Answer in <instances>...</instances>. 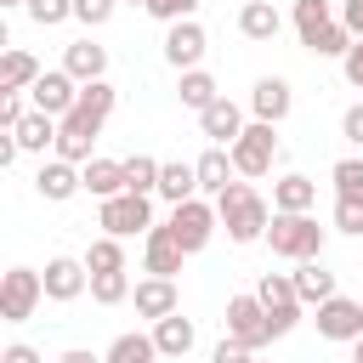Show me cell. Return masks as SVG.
Listing matches in <instances>:
<instances>
[{
    "label": "cell",
    "mask_w": 363,
    "mask_h": 363,
    "mask_svg": "<svg viewBox=\"0 0 363 363\" xmlns=\"http://www.w3.org/2000/svg\"><path fill=\"white\" fill-rule=\"evenodd\" d=\"M216 210H221V233L233 238V244H261L267 238V227H272V204L261 199V187L255 182H233L221 199H216Z\"/></svg>",
    "instance_id": "cell-1"
},
{
    "label": "cell",
    "mask_w": 363,
    "mask_h": 363,
    "mask_svg": "<svg viewBox=\"0 0 363 363\" xmlns=\"http://www.w3.org/2000/svg\"><path fill=\"white\" fill-rule=\"evenodd\" d=\"M261 244H267L278 261H312V255H323L329 227H318L312 210H272V227H267Z\"/></svg>",
    "instance_id": "cell-2"
},
{
    "label": "cell",
    "mask_w": 363,
    "mask_h": 363,
    "mask_svg": "<svg viewBox=\"0 0 363 363\" xmlns=\"http://www.w3.org/2000/svg\"><path fill=\"white\" fill-rule=\"evenodd\" d=\"M170 233L182 238V250L187 255H199L216 233H221V210H216V199H204V193H193V199H182V204H170Z\"/></svg>",
    "instance_id": "cell-3"
},
{
    "label": "cell",
    "mask_w": 363,
    "mask_h": 363,
    "mask_svg": "<svg viewBox=\"0 0 363 363\" xmlns=\"http://www.w3.org/2000/svg\"><path fill=\"white\" fill-rule=\"evenodd\" d=\"M233 164H238V176H244V182L272 176V164H278V125L250 119V125H244V136L233 142Z\"/></svg>",
    "instance_id": "cell-4"
},
{
    "label": "cell",
    "mask_w": 363,
    "mask_h": 363,
    "mask_svg": "<svg viewBox=\"0 0 363 363\" xmlns=\"http://www.w3.org/2000/svg\"><path fill=\"white\" fill-rule=\"evenodd\" d=\"M96 227L113 233V238H136L153 227V193H113V199H96Z\"/></svg>",
    "instance_id": "cell-5"
},
{
    "label": "cell",
    "mask_w": 363,
    "mask_h": 363,
    "mask_svg": "<svg viewBox=\"0 0 363 363\" xmlns=\"http://www.w3.org/2000/svg\"><path fill=\"white\" fill-rule=\"evenodd\" d=\"M40 301H45V278L34 267H6V278H0V318L6 323H28L40 312Z\"/></svg>",
    "instance_id": "cell-6"
},
{
    "label": "cell",
    "mask_w": 363,
    "mask_h": 363,
    "mask_svg": "<svg viewBox=\"0 0 363 363\" xmlns=\"http://www.w3.org/2000/svg\"><path fill=\"white\" fill-rule=\"evenodd\" d=\"M227 335L244 340L250 352H261V346L278 340V335H272V318H267V306H261L255 289H250V295H227Z\"/></svg>",
    "instance_id": "cell-7"
},
{
    "label": "cell",
    "mask_w": 363,
    "mask_h": 363,
    "mask_svg": "<svg viewBox=\"0 0 363 363\" xmlns=\"http://www.w3.org/2000/svg\"><path fill=\"white\" fill-rule=\"evenodd\" d=\"M255 295H261V306H267V318H272V335H289L295 323H301V295H295V278L289 272H261V284H255Z\"/></svg>",
    "instance_id": "cell-8"
},
{
    "label": "cell",
    "mask_w": 363,
    "mask_h": 363,
    "mask_svg": "<svg viewBox=\"0 0 363 363\" xmlns=\"http://www.w3.org/2000/svg\"><path fill=\"white\" fill-rule=\"evenodd\" d=\"M204 51H210V34H204V23H199V17L164 23V62H170L176 74H187V68H204Z\"/></svg>",
    "instance_id": "cell-9"
},
{
    "label": "cell",
    "mask_w": 363,
    "mask_h": 363,
    "mask_svg": "<svg viewBox=\"0 0 363 363\" xmlns=\"http://www.w3.org/2000/svg\"><path fill=\"white\" fill-rule=\"evenodd\" d=\"M318 335L323 340H335V346H352V340H363V301H352V295H329L323 306H318Z\"/></svg>",
    "instance_id": "cell-10"
},
{
    "label": "cell",
    "mask_w": 363,
    "mask_h": 363,
    "mask_svg": "<svg viewBox=\"0 0 363 363\" xmlns=\"http://www.w3.org/2000/svg\"><path fill=\"white\" fill-rule=\"evenodd\" d=\"M182 261H187V250H182V238L170 233V221H153V227L142 233V272H153V278H176Z\"/></svg>",
    "instance_id": "cell-11"
},
{
    "label": "cell",
    "mask_w": 363,
    "mask_h": 363,
    "mask_svg": "<svg viewBox=\"0 0 363 363\" xmlns=\"http://www.w3.org/2000/svg\"><path fill=\"white\" fill-rule=\"evenodd\" d=\"M40 278H45V301H57V306H68V301H79V295L91 289V267H85V255H51Z\"/></svg>",
    "instance_id": "cell-12"
},
{
    "label": "cell",
    "mask_w": 363,
    "mask_h": 363,
    "mask_svg": "<svg viewBox=\"0 0 363 363\" xmlns=\"http://www.w3.org/2000/svg\"><path fill=\"white\" fill-rule=\"evenodd\" d=\"M289 108H295V85H289L284 74H261V79L250 85V119L284 125V119H289Z\"/></svg>",
    "instance_id": "cell-13"
},
{
    "label": "cell",
    "mask_w": 363,
    "mask_h": 363,
    "mask_svg": "<svg viewBox=\"0 0 363 363\" xmlns=\"http://www.w3.org/2000/svg\"><path fill=\"white\" fill-rule=\"evenodd\" d=\"M34 193H40L45 204H68L74 193H85V170L51 153V159H40V170H34Z\"/></svg>",
    "instance_id": "cell-14"
},
{
    "label": "cell",
    "mask_w": 363,
    "mask_h": 363,
    "mask_svg": "<svg viewBox=\"0 0 363 363\" xmlns=\"http://www.w3.org/2000/svg\"><path fill=\"white\" fill-rule=\"evenodd\" d=\"M28 102H34L40 113H57V119H62V113L79 102V79H74L68 68H45V74L28 85Z\"/></svg>",
    "instance_id": "cell-15"
},
{
    "label": "cell",
    "mask_w": 363,
    "mask_h": 363,
    "mask_svg": "<svg viewBox=\"0 0 363 363\" xmlns=\"http://www.w3.org/2000/svg\"><path fill=\"white\" fill-rule=\"evenodd\" d=\"M244 108L233 102V96H216L204 113H199V130H204V142H216V147H233L238 136H244Z\"/></svg>",
    "instance_id": "cell-16"
},
{
    "label": "cell",
    "mask_w": 363,
    "mask_h": 363,
    "mask_svg": "<svg viewBox=\"0 0 363 363\" xmlns=\"http://www.w3.org/2000/svg\"><path fill=\"white\" fill-rule=\"evenodd\" d=\"M130 306H136V318H147V323H159V318H170V312H182V295H176V278H142L136 289H130Z\"/></svg>",
    "instance_id": "cell-17"
},
{
    "label": "cell",
    "mask_w": 363,
    "mask_h": 363,
    "mask_svg": "<svg viewBox=\"0 0 363 363\" xmlns=\"http://www.w3.org/2000/svg\"><path fill=\"white\" fill-rule=\"evenodd\" d=\"M193 170H199V193H204V199H221V193H227V187L238 182L233 147H216V142H210V147H204V153L193 159Z\"/></svg>",
    "instance_id": "cell-18"
},
{
    "label": "cell",
    "mask_w": 363,
    "mask_h": 363,
    "mask_svg": "<svg viewBox=\"0 0 363 363\" xmlns=\"http://www.w3.org/2000/svg\"><path fill=\"white\" fill-rule=\"evenodd\" d=\"M62 68H68L79 85L108 79V45H96L91 34H79V40H68V45H62Z\"/></svg>",
    "instance_id": "cell-19"
},
{
    "label": "cell",
    "mask_w": 363,
    "mask_h": 363,
    "mask_svg": "<svg viewBox=\"0 0 363 363\" xmlns=\"http://www.w3.org/2000/svg\"><path fill=\"white\" fill-rule=\"evenodd\" d=\"M153 346H159V357H170V363L193 357V346H199V329H193V318H182V312L159 318V323H153Z\"/></svg>",
    "instance_id": "cell-20"
},
{
    "label": "cell",
    "mask_w": 363,
    "mask_h": 363,
    "mask_svg": "<svg viewBox=\"0 0 363 363\" xmlns=\"http://www.w3.org/2000/svg\"><path fill=\"white\" fill-rule=\"evenodd\" d=\"M278 28H284V11H278L272 0H244V6H238V34H244V40L267 45V40H278Z\"/></svg>",
    "instance_id": "cell-21"
},
{
    "label": "cell",
    "mask_w": 363,
    "mask_h": 363,
    "mask_svg": "<svg viewBox=\"0 0 363 363\" xmlns=\"http://www.w3.org/2000/svg\"><path fill=\"white\" fill-rule=\"evenodd\" d=\"M289 278H295V295H301L306 306H323L329 295H340V289H335V272L323 267V255H312V261H295V272H289Z\"/></svg>",
    "instance_id": "cell-22"
},
{
    "label": "cell",
    "mask_w": 363,
    "mask_h": 363,
    "mask_svg": "<svg viewBox=\"0 0 363 363\" xmlns=\"http://www.w3.org/2000/svg\"><path fill=\"white\" fill-rule=\"evenodd\" d=\"M40 74H45V68H40L34 51H23V45H6V51H0V91H28Z\"/></svg>",
    "instance_id": "cell-23"
},
{
    "label": "cell",
    "mask_w": 363,
    "mask_h": 363,
    "mask_svg": "<svg viewBox=\"0 0 363 363\" xmlns=\"http://www.w3.org/2000/svg\"><path fill=\"white\" fill-rule=\"evenodd\" d=\"M57 130H62V119H57V113H40V108H28V113H23V125H17V147L45 159V147H57Z\"/></svg>",
    "instance_id": "cell-24"
},
{
    "label": "cell",
    "mask_w": 363,
    "mask_h": 363,
    "mask_svg": "<svg viewBox=\"0 0 363 363\" xmlns=\"http://www.w3.org/2000/svg\"><path fill=\"white\" fill-rule=\"evenodd\" d=\"M272 210H318V182L301 170H284L272 182Z\"/></svg>",
    "instance_id": "cell-25"
},
{
    "label": "cell",
    "mask_w": 363,
    "mask_h": 363,
    "mask_svg": "<svg viewBox=\"0 0 363 363\" xmlns=\"http://www.w3.org/2000/svg\"><path fill=\"white\" fill-rule=\"evenodd\" d=\"M193 193H199V170H193V159H170V164H159V193H153V199L182 204V199H193Z\"/></svg>",
    "instance_id": "cell-26"
},
{
    "label": "cell",
    "mask_w": 363,
    "mask_h": 363,
    "mask_svg": "<svg viewBox=\"0 0 363 363\" xmlns=\"http://www.w3.org/2000/svg\"><path fill=\"white\" fill-rule=\"evenodd\" d=\"M176 96H182V108L204 113V108L221 96V85H216V74H210V68H187V74H176Z\"/></svg>",
    "instance_id": "cell-27"
},
{
    "label": "cell",
    "mask_w": 363,
    "mask_h": 363,
    "mask_svg": "<svg viewBox=\"0 0 363 363\" xmlns=\"http://www.w3.org/2000/svg\"><path fill=\"white\" fill-rule=\"evenodd\" d=\"M79 170H85V193H91V199L125 193V159H85Z\"/></svg>",
    "instance_id": "cell-28"
},
{
    "label": "cell",
    "mask_w": 363,
    "mask_h": 363,
    "mask_svg": "<svg viewBox=\"0 0 363 363\" xmlns=\"http://www.w3.org/2000/svg\"><path fill=\"white\" fill-rule=\"evenodd\" d=\"M102 363H159V346H153V329H147V335H136V329H125V335H113V340H108V352H102Z\"/></svg>",
    "instance_id": "cell-29"
},
{
    "label": "cell",
    "mask_w": 363,
    "mask_h": 363,
    "mask_svg": "<svg viewBox=\"0 0 363 363\" xmlns=\"http://www.w3.org/2000/svg\"><path fill=\"white\" fill-rule=\"evenodd\" d=\"M340 17V6L335 0H295V11H289V23H295V34H301V45L318 34V28H329Z\"/></svg>",
    "instance_id": "cell-30"
},
{
    "label": "cell",
    "mask_w": 363,
    "mask_h": 363,
    "mask_svg": "<svg viewBox=\"0 0 363 363\" xmlns=\"http://www.w3.org/2000/svg\"><path fill=\"white\" fill-rule=\"evenodd\" d=\"M85 267H91V272H125V238L96 233V238L85 244Z\"/></svg>",
    "instance_id": "cell-31"
},
{
    "label": "cell",
    "mask_w": 363,
    "mask_h": 363,
    "mask_svg": "<svg viewBox=\"0 0 363 363\" xmlns=\"http://www.w3.org/2000/svg\"><path fill=\"white\" fill-rule=\"evenodd\" d=\"M352 40H357V34H352V28H346V23L335 17L329 28H318V34L306 40V51H312V57H335V62H340V57L352 51Z\"/></svg>",
    "instance_id": "cell-32"
},
{
    "label": "cell",
    "mask_w": 363,
    "mask_h": 363,
    "mask_svg": "<svg viewBox=\"0 0 363 363\" xmlns=\"http://www.w3.org/2000/svg\"><path fill=\"white\" fill-rule=\"evenodd\" d=\"M130 267L125 272H91V301L96 306H119V301H130Z\"/></svg>",
    "instance_id": "cell-33"
},
{
    "label": "cell",
    "mask_w": 363,
    "mask_h": 363,
    "mask_svg": "<svg viewBox=\"0 0 363 363\" xmlns=\"http://www.w3.org/2000/svg\"><path fill=\"white\" fill-rule=\"evenodd\" d=\"M125 193H159V159L153 153H130L125 159Z\"/></svg>",
    "instance_id": "cell-34"
},
{
    "label": "cell",
    "mask_w": 363,
    "mask_h": 363,
    "mask_svg": "<svg viewBox=\"0 0 363 363\" xmlns=\"http://www.w3.org/2000/svg\"><path fill=\"white\" fill-rule=\"evenodd\" d=\"M335 233L346 238H363V193H335V210H329Z\"/></svg>",
    "instance_id": "cell-35"
},
{
    "label": "cell",
    "mask_w": 363,
    "mask_h": 363,
    "mask_svg": "<svg viewBox=\"0 0 363 363\" xmlns=\"http://www.w3.org/2000/svg\"><path fill=\"white\" fill-rule=\"evenodd\" d=\"M23 11H28V23H34V28H57V23H68V17H74V0H28Z\"/></svg>",
    "instance_id": "cell-36"
},
{
    "label": "cell",
    "mask_w": 363,
    "mask_h": 363,
    "mask_svg": "<svg viewBox=\"0 0 363 363\" xmlns=\"http://www.w3.org/2000/svg\"><path fill=\"white\" fill-rule=\"evenodd\" d=\"M329 182H335V193H363V159H357V153H346V159H335V170H329Z\"/></svg>",
    "instance_id": "cell-37"
},
{
    "label": "cell",
    "mask_w": 363,
    "mask_h": 363,
    "mask_svg": "<svg viewBox=\"0 0 363 363\" xmlns=\"http://www.w3.org/2000/svg\"><path fill=\"white\" fill-rule=\"evenodd\" d=\"M113 11H119V0H74V23H85V28H102Z\"/></svg>",
    "instance_id": "cell-38"
},
{
    "label": "cell",
    "mask_w": 363,
    "mask_h": 363,
    "mask_svg": "<svg viewBox=\"0 0 363 363\" xmlns=\"http://www.w3.org/2000/svg\"><path fill=\"white\" fill-rule=\"evenodd\" d=\"M255 357H261V352H250V346H244V340H233V335H221V340H216V352H210V363H255Z\"/></svg>",
    "instance_id": "cell-39"
},
{
    "label": "cell",
    "mask_w": 363,
    "mask_h": 363,
    "mask_svg": "<svg viewBox=\"0 0 363 363\" xmlns=\"http://www.w3.org/2000/svg\"><path fill=\"white\" fill-rule=\"evenodd\" d=\"M193 11H199V0H147V17H159V23H182Z\"/></svg>",
    "instance_id": "cell-40"
},
{
    "label": "cell",
    "mask_w": 363,
    "mask_h": 363,
    "mask_svg": "<svg viewBox=\"0 0 363 363\" xmlns=\"http://www.w3.org/2000/svg\"><path fill=\"white\" fill-rule=\"evenodd\" d=\"M340 74H346L352 91H363V40H352V51L340 57Z\"/></svg>",
    "instance_id": "cell-41"
},
{
    "label": "cell",
    "mask_w": 363,
    "mask_h": 363,
    "mask_svg": "<svg viewBox=\"0 0 363 363\" xmlns=\"http://www.w3.org/2000/svg\"><path fill=\"white\" fill-rule=\"evenodd\" d=\"M340 136H346L352 147H363V102H352V108L340 113Z\"/></svg>",
    "instance_id": "cell-42"
},
{
    "label": "cell",
    "mask_w": 363,
    "mask_h": 363,
    "mask_svg": "<svg viewBox=\"0 0 363 363\" xmlns=\"http://www.w3.org/2000/svg\"><path fill=\"white\" fill-rule=\"evenodd\" d=\"M0 363H45V357H40V346H28V340H11V346H0Z\"/></svg>",
    "instance_id": "cell-43"
},
{
    "label": "cell",
    "mask_w": 363,
    "mask_h": 363,
    "mask_svg": "<svg viewBox=\"0 0 363 363\" xmlns=\"http://www.w3.org/2000/svg\"><path fill=\"white\" fill-rule=\"evenodd\" d=\"M340 23H346V28L363 40V0H340Z\"/></svg>",
    "instance_id": "cell-44"
},
{
    "label": "cell",
    "mask_w": 363,
    "mask_h": 363,
    "mask_svg": "<svg viewBox=\"0 0 363 363\" xmlns=\"http://www.w3.org/2000/svg\"><path fill=\"white\" fill-rule=\"evenodd\" d=\"M57 363H102V352H91V346H68Z\"/></svg>",
    "instance_id": "cell-45"
},
{
    "label": "cell",
    "mask_w": 363,
    "mask_h": 363,
    "mask_svg": "<svg viewBox=\"0 0 363 363\" xmlns=\"http://www.w3.org/2000/svg\"><path fill=\"white\" fill-rule=\"evenodd\" d=\"M17 153H23V147H17V130H6V136H0V164H11Z\"/></svg>",
    "instance_id": "cell-46"
},
{
    "label": "cell",
    "mask_w": 363,
    "mask_h": 363,
    "mask_svg": "<svg viewBox=\"0 0 363 363\" xmlns=\"http://www.w3.org/2000/svg\"><path fill=\"white\" fill-rule=\"evenodd\" d=\"M352 363H363V340H352Z\"/></svg>",
    "instance_id": "cell-47"
},
{
    "label": "cell",
    "mask_w": 363,
    "mask_h": 363,
    "mask_svg": "<svg viewBox=\"0 0 363 363\" xmlns=\"http://www.w3.org/2000/svg\"><path fill=\"white\" fill-rule=\"evenodd\" d=\"M0 6H6V11H11V6H28V0H0Z\"/></svg>",
    "instance_id": "cell-48"
},
{
    "label": "cell",
    "mask_w": 363,
    "mask_h": 363,
    "mask_svg": "<svg viewBox=\"0 0 363 363\" xmlns=\"http://www.w3.org/2000/svg\"><path fill=\"white\" fill-rule=\"evenodd\" d=\"M119 6H142V11H147V0H119Z\"/></svg>",
    "instance_id": "cell-49"
},
{
    "label": "cell",
    "mask_w": 363,
    "mask_h": 363,
    "mask_svg": "<svg viewBox=\"0 0 363 363\" xmlns=\"http://www.w3.org/2000/svg\"><path fill=\"white\" fill-rule=\"evenodd\" d=\"M255 363H267V357H255Z\"/></svg>",
    "instance_id": "cell-50"
},
{
    "label": "cell",
    "mask_w": 363,
    "mask_h": 363,
    "mask_svg": "<svg viewBox=\"0 0 363 363\" xmlns=\"http://www.w3.org/2000/svg\"><path fill=\"white\" fill-rule=\"evenodd\" d=\"M182 363H187V357H182Z\"/></svg>",
    "instance_id": "cell-51"
}]
</instances>
